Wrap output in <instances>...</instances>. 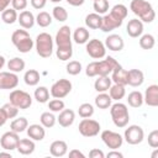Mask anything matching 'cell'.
Returning a JSON list of instances; mask_svg holds the SVG:
<instances>
[{"mask_svg": "<svg viewBox=\"0 0 158 158\" xmlns=\"http://www.w3.org/2000/svg\"><path fill=\"white\" fill-rule=\"evenodd\" d=\"M105 47L112 52H120L123 49V46H125V42H123V38L120 36V35H116V33H112V35H109L106 38H105Z\"/></svg>", "mask_w": 158, "mask_h": 158, "instance_id": "16", "label": "cell"}, {"mask_svg": "<svg viewBox=\"0 0 158 158\" xmlns=\"http://www.w3.org/2000/svg\"><path fill=\"white\" fill-rule=\"evenodd\" d=\"M85 44H86L85 46V51L91 58L101 59V58H104L106 56V47H105L104 42H101L100 40L93 38V40H89Z\"/></svg>", "mask_w": 158, "mask_h": 158, "instance_id": "9", "label": "cell"}, {"mask_svg": "<svg viewBox=\"0 0 158 158\" xmlns=\"http://www.w3.org/2000/svg\"><path fill=\"white\" fill-rule=\"evenodd\" d=\"M19 85V77L12 72H0V89L10 90Z\"/></svg>", "mask_w": 158, "mask_h": 158, "instance_id": "14", "label": "cell"}, {"mask_svg": "<svg viewBox=\"0 0 158 158\" xmlns=\"http://www.w3.org/2000/svg\"><path fill=\"white\" fill-rule=\"evenodd\" d=\"M74 120H75V112L73 110H70V109H63L59 112L58 117H57V121H58V123L62 127H69V126H72L73 122H74Z\"/></svg>", "mask_w": 158, "mask_h": 158, "instance_id": "22", "label": "cell"}, {"mask_svg": "<svg viewBox=\"0 0 158 158\" xmlns=\"http://www.w3.org/2000/svg\"><path fill=\"white\" fill-rule=\"evenodd\" d=\"M64 101L60 99H53L51 101H48V109L52 112H60L64 109Z\"/></svg>", "mask_w": 158, "mask_h": 158, "instance_id": "46", "label": "cell"}, {"mask_svg": "<svg viewBox=\"0 0 158 158\" xmlns=\"http://www.w3.org/2000/svg\"><path fill=\"white\" fill-rule=\"evenodd\" d=\"M36 23L40 27H48L52 23V15H49L47 11H41L36 16Z\"/></svg>", "mask_w": 158, "mask_h": 158, "instance_id": "40", "label": "cell"}, {"mask_svg": "<svg viewBox=\"0 0 158 158\" xmlns=\"http://www.w3.org/2000/svg\"><path fill=\"white\" fill-rule=\"evenodd\" d=\"M117 65L118 62L114 57L107 56L105 59L98 60V75H109Z\"/></svg>", "mask_w": 158, "mask_h": 158, "instance_id": "15", "label": "cell"}, {"mask_svg": "<svg viewBox=\"0 0 158 158\" xmlns=\"http://www.w3.org/2000/svg\"><path fill=\"white\" fill-rule=\"evenodd\" d=\"M128 9L123 4H116L111 7L110 12L102 16V23L100 30L104 32H111L120 27L123 20L127 17Z\"/></svg>", "mask_w": 158, "mask_h": 158, "instance_id": "1", "label": "cell"}, {"mask_svg": "<svg viewBox=\"0 0 158 158\" xmlns=\"http://www.w3.org/2000/svg\"><path fill=\"white\" fill-rule=\"evenodd\" d=\"M89 37H90V33L89 31L86 30V27H77L73 32V41L78 44H84L89 41Z\"/></svg>", "mask_w": 158, "mask_h": 158, "instance_id": "27", "label": "cell"}, {"mask_svg": "<svg viewBox=\"0 0 158 158\" xmlns=\"http://www.w3.org/2000/svg\"><path fill=\"white\" fill-rule=\"evenodd\" d=\"M54 42L57 47H73L72 46V31L70 27L67 25H63L59 27V30L56 33Z\"/></svg>", "mask_w": 158, "mask_h": 158, "instance_id": "12", "label": "cell"}, {"mask_svg": "<svg viewBox=\"0 0 158 158\" xmlns=\"http://www.w3.org/2000/svg\"><path fill=\"white\" fill-rule=\"evenodd\" d=\"M109 95L112 100L115 101H120L121 99L125 98L126 95V89H125V85H121V84H111L110 89H109Z\"/></svg>", "mask_w": 158, "mask_h": 158, "instance_id": "29", "label": "cell"}, {"mask_svg": "<svg viewBox=\"0 0 158 158\" xmlns=\"http://www.w3.org/2000/svg\"><path fill=\"white\" fill-rule=\"evenodd\" d=\"M11 4V0H0V12H2Z\"/></svg>", "mask_w": 158, "mask_h": 158, "instance_id": "56", "label": "cell"}, {"mask_svg": "<svg viewBox=\"0 0 158 158\" xmlns=\"http://www.w3.org/2000/svg\"><path fill=\"white\" fill-rule=\"evenodd\" d=\"M111 80L115 84H121V85H127L128 81V70L123 69L120 64L111 72Z\"/></svg>", "mask_w": 158, "mask_h": 158, "instance_id": "20", "label": "cell"}, {"mask_svg": "<svg viewBox=\"0 0 158 158\" xmlns=\"http://www.w3.org/2000/svg\"><path fill=\"white\" fill-rule=\"evenodd\" d=\"M111 101H112V99L110 98L109 94L99 93L96 95V98H95V106L101 109V110H106V109H109L111 106Z\"/></svg>", "mask_w": 158, "mask_h": 158, "instance_id": "31", "label": "cell"}, {"mask_svg": "<svg viewBox=\"0 0 158 158\" xmlns=\"http://www.w3.org/2000/svg\"><path fill=\"white\" fill-rule=\"evenodd\" d=\"M6 121H7V116H6V114L4 112V110L0 109V127L4 126V125L6 123Z\"/></svg>", "mask_w": 158, "mask_h": 158, "instance_id": "54", "label": "cell"}, {"mask_svg": "<svg viewBox=\"0 0 158 158\" xmlns=\"http://www.w3.org/2000/svg\"><path fill=\"white\" fill-rule=\"evenodd\" d=\"M101 23H102V16L96 12L89 14L85 17V26L91 30H100Z\"/></svg>", "mask_w": 158, "mask_h": 158, "instance_id": "28", "label": "cell"}, {"mask_svg": "<svg viewBox=\"0 0 158 158\" xmlns=\"http://www.w3.org/2000/svg\"><path fill=\"white\" fill-rule=\"evenodd\" d=\"M11 5H12V9H15L16 11H23L26 10L28 1L27 0H11Z\"/></svg>", "mask_w": 158, "mask_h": 158, "instance_id": "49", "label": "cell"}, {"mask_svg": "<svg viewBox=\"0 0 158 158\" xmlns=\"http://www.w3.org/2000/svg\"><path fill=\"white\" fill-rule=\"evenodd\" d=\"M56 56L59 60H69L73 56V47H57Z\"/></svg>", "mask_w": 158, "mask_h": 158, "instance_id": "39", "label": "cell"}, {"mask_svg": "<svg viewBox=\"0 0 158 158\" xmlns=\"http://www.w3.org/2000/svg\"><path fill=\"white\" fill-rule=\"evenodd\" d=\"M110 115L112 118V122L116 127L118 128H123L128 125L130 121V114H128V109L127 105L123 102H115L110 106Z\"/></svg>", "mask_w": 158, "mask_h": 158, "instance_id": "4", "label": "cell"}, {"mask_svg": "<svg viewBox=\"0 0 158 158\" xmlns=\"http://www.w3.org/2000/svg\"><path fill=\"white\" fill-rule=\"evenodd\" d=\"M9 99H10V102L14 104L20 110H26L32 105V98L25 90H20V89L12 90L9 95Z\"/></svg>", "mask_w": 158, "mask_h": 158, "instance_id": "6", "label": "cell"}, {"mask_svg": "<svg viewBox=\"0 0 158 158\" xmlns=\"http://www.w3.org/2000/svg\"><path fill=\"white\" fill-rule=\"evenodd\" d=\"M40 79H41L40 73H38L36 69H28V70L25 73V75H23V81H25V84L28 85V86H35V85H37V84L40 83Z\"/></svg>", "mask_w": 158, "mask_h": 158, "instance_id": "33", "label": "cell"}, {"mask_svg": "<svg viewBox=\"0 0 158 158\" xmlns=\"http://www.w3.org/2000/svg\"><path fill=\"white\" fill-rule=\"evenodd\" d=\"M65 1H67L70 6H75V7H77V6H81L85 0H65Z\"/></svg>", "mask_w": 158, "mask_h": 158, "instance_id": "55", "label": "cell"}, {"mask_svg": "<svg viewBox=\"0 0 158 158\" xmlns=\"http://www.w3.org/2000/svg\"><path fill=\"white\" fill-rule=\"evenodd\" d=\"M127 102L131 107L138 109L143 105V94L139 90H133L127 96Z\"/></svg>", "mask_w": 158, "mask_h": 158, "instance_id": "30", "label": "cell"}, {"mask_svg": "<svg viewBox=\"0 0 158 158\" xmlns=\"http://www.w3.org/2000/svg\"><path fill=\"white\" fill-rule=\"evenodd\" d=\"M46 4H47V0H31V5H32V7L36 9V10L43 9V7L46 6Z\"/></svg>", "mask_w": 158, "mask_h": 158, "instance_id": "51", "label": "cell"}, {"mask_svg": "<svg viewBox=\"0 0 158 158\" xmlns=\"http://www.w3.org/2000/svg\"><path fill=\"white\" fill-rule=\"evenodd\" d=\"M51 2H54V4H57V2H60L62 0H49Z\"/></svg>", "mask_w": 158, "mask_h": 158, "instance_id": "60", "label": "cell"}, {"mask_svg": "<svg viewBox=\"0 0 158 158\" xmlns=\"http://www.w3.org/2000/svg\"><path fill=\"white\" fill-rule=\"evenodd\" d=\"M109 7H110L109 0H98V1H94V10L99 15L106 14L107 10H109Z\"/></svg>", "mask_w": 158, "mask_h": 158, "instance_id": "44", "label": "cell"}, {"mask_svg": "<svg viewBox=\"0 0 158 158\" xmlns=\"http://www.w3.org/2000/svg\"><path fill=\"white\" fill-rule=\"evenodd\" d=\"M93 1H98V0H93Z\"/></svg>", "mask_w": 158, "mask_h": 158, "instance_id": "61", "label": "cell"}, {"mask_svg": "<svg viewBox=\"0 0 158 158\" xmlns=\"http://www.w3.org/2000/svg\"><path fill=\"white\" fill-rule=\"evenodd\" d=\"M72 81L68 79H59L57 81H54L51 86L49 94L54 98V99H63L65 98L70 91H72Z\"/></svg>", "mask_w": 158, "mask_h": 158, "instance_id": "8", "label": "cell"}, {"mask_svg": "<svg viewBox=\"0 0 158 158\" xmlns=\"http://www.w3.org/2000/svg\"><path fill=\"white\" fill-rule=\"evenodd\" d=\"M17 22L20 23V26L25 30H30L33 27V25L36 23V17L33 16V14L28 10H23L20 12V15L17 16Z\"/></svg>", "mask_w": 158, "mask_h": 158, "instance_id": "19", "label": "cell"}, {"mask_svg": "<svg viewBox=\"0 0 158 158\" xmlns=\"http://www.w3.org/2000/svg\"><path fill=\"white\" fill-rule=\"evenodd\" d=\"M40 121H41V125H42L44 128H51V127H53V126L56 125L57 117L53 115L52 111H51V112H49V111H46V112H43V114L41 115Z\"/></svg>", "mask_w": 158, "mask_h": 158, "instance_id": "36", "label": "cell"}, {"mask_svg": "<svg viewBox=\"0 0 158 158\" xmlns=\"http://www.w3.org/2000/svg\"><path fill=\"white\" fill-rule=\"evenodd\" d=\"M78 114L81 118H88V117H91L94 115V106L89 102H84L79 106L78 109Z\"/></svg>", "mask_w": 158, "mask_h": 158, "instance_id": "42", "label": "cell"}, {"mask_svg": "<svg viewBox=\"0 0 158 158\" xmlns=\"http://www.w3.org/2000/svg\"><path fill=\"white\" fill-rule=\"evenodd\" d=\"M27 126H28V121H27L26 117H17L10 123V130L14 131V132L21 133V132L26 131Z\"/></svg>", "mask_w": 158, "mask_h": 158, "instance_id": "34", "label": "cell"}, {"mask_svg": "<svg viewBox=\"0 0 158 158\" xmlns=\"http://www.w3.org/2000/svg\"><path fill=\"white\" fill-rule=\"evenodd\" d=\"M106 157L107 158H112V157H116V158H122L123 157V154L121 153V152H118L117 149H111L107 154H106Z\"/></svg>", "mask_w": 158, "mask_h": 158, "instance_id": "53", "label": "cell"}, {"mask_svg": "<svg viewBox=\"0 0 158 158\" xmlns=\"http://www.w3.org/2000/svg\"><path fill=\"white\" fill-rule=\"evenodd\" d=\"M130 9L142 22L151 23L156 19L154 9L147 0H132L130 4Z\"/></svg>", "mask_w": 158, "mask_h": 158, "instance_id": "2", "label": "cell"}, {"mask_svg": "<svg viewBox=\"0 0 158 158\" xmlns=\"http://www.w3.org/2000/svg\"><path fill=\"white\" fill-rule=\"evenodd\" d=\"M144 81V74L139 69H130L128 70V81L127 85H131L133 88L141 86Z\"/></svg>", "mask_w": 158, "mask_h": 158, "instance_id": "25", "label": "cell"}, {"mask_svg": "<svg viewBox=\"0 0 158 158\" xmlns=\"http://www.w3.org/2000/svg\"><path fill=\"white\" fill-rule=\"evenodd\" d=\"M1 157H7V158H11L12 156H11V153H10V151L9 152H0V158Z\"/></svg>", "mask_w": 158, "mask_h": 158, "instance_id": "57", "label": "cell"}, {"mask_svg": "<svg viewBox=\"0 0 158 158\" xmlns=\"http://www.w3.org/2000/svg\"><path fill=\"white\" fill-rule=\"evenodd\" d=\"M35 148H36V144H35V141L31 139V138H22L17 143V152L20 154H23V156H28V154H32L35 152Z\"/></svg>", "mask_w": 158, "mask_h": 158, "instance_id": "23", "label": "cell"}, {"mask_svg": "<svg viewBox=\"0 0 158 158\" xmlns=\"http://www.w3.org/2000/svg\"><path fill=\"white\" fill-rule=\"evenodd\" d=\"M156 44V38L151 33H144L139 36V47L142 49H152Z\"/></svg>", "mask_w": 158, "mask_h": 158, "instance_id": "35", "label": "cell"}, {"mask_svg": "<svg viewBox=\"0 0 158 158\" xmlns=\"http://www.w3.org/2000/svg\"><path fill=\"white\" fill-rule=\"evenodd\" d=\"M79 133L84 137H95L99 135L100 130H101V126L100 123L96 121V120H93L90 117L88 118H83L80 122H79Z\"/></svg>", "mask_w": 158, "mask_h": 158, "instance_id": "7", "label": "cell"}, {"mask_svg": "<svg viewBox=\"0 0 158 158\" xmlns=\"http://www.w3.org/2000/svg\"><path fill=\"white\" fill-rule=\"evenodd\" d=\"M85 74H86L88 77H90V78L98 77V60L91 62V63H89V64L86 65V68H85Z\"/></svg>", "mask_w": 158, "mask_h": 158, "instance_id": "47", "label": "cell"}, {"mask_svg": "<svg viewBox=\"0 0 158 158\" xmlns=\"http://www.w3.org/2000/svg\"><path fill=\"white\" fill-rule=\"evenodd\" d=\"M1 109H2L4 112L6 114L7 118H14V117H16L17 114H19V107H16V106H15L14 104H11V102H6L5 105H2Z\"/></svg>", "mask_w": 158, "mask_h": 158, "instance_id": "45", "label": "cell"}, {"mask_svg": "<svg viewBox=\"0 0 158 158\" xmlns=\"http://www.w3.org/2000/svg\"><path fill=\"white\" fill-rule=\"evenodd\" d=\"M25 65H26L25 60L22 58H20V57H14V58H11L7 62V69L10 72H12V73H20V72H22L25 69Z\"/></svg>", "mask_w": 158, "mask_h": 158, "instance_id": "32", "label": "cell"}, {"mask_svg": "<svg viewBox=\"0 0 158 158\" xmlns=\"http://www.w3.org/2000/svg\"><path fill=\"white\" fill-rule=\"evenodd\" d=\"M17 11L15 9H5L1 12V20L6 23V25H12L14 22L17 21Z\"/></svg>", "mask_w": 158, "mask_h": 158, "instance_id": "37", "label": "cell"}, {"mask_svg": "<svg viewBox=\"0 0 158 158\" xmlns=\"http://www.w3.org/2000/svg\"><path fill=\"white\" fill-rule=\"evenodd\" d=\"M26 132H27L28 138H31L33 141H42L46 136V130L40 123H33V125L27 126Z\"/></svg>", "mask_w": 158, "mask_h": 158, "instance_id": "21", "label": "cell"}, {"mask_svg": "<svg viewBox=\"0 0 158 158\" xmlns=\"http://www.w3.org/2000/svg\"><path fill=\"white\" fill-rule=\"evenodd\" d=\"M144 138V131L141 126L138 125H131L125 130L123 133V139L128 143V144H139Z\"/></svg>", "mask_w": 158, "mask_h": 158, "instance_id": "10", "label": "cell"}, {"mask_svg": "<svg viewBox=\"0 0 158 158\" xmlns=\"http://www.w3.org/2000/svg\"><path fill=\"white\" fill-rule=\"evenodd\" d=\"M143 22L139 19H132L126 25V32L130 37L137 38L143 33Z\"/></svg>", "mask_w": 158, "mask_h": 158, "instance_id": "18", "label": "cell"}, {"mask_svg": "<svg viewBox=\"0 0 158 158\" xmlns=\"http://www.w3.org/2000/svg\"><path fill=\"white\" fill-rule=\"evenodd\" d=\"M69 157L70 158H85V154L83 153V152H80L79 149H72L70 152H69Z\"/></svg>", "mask_w": 158, "mask_h": 158, "instance_id": "52", "label": "cell"}, {"mask_svg": "<svg viewBox=\"0 0 158 158\" xmlns=\"http://www.w3.org/2000/svg\"><path fill=\"white\" fill-rule=\"evenodd\" d=\"M157 154H158V151H157V148H156V151H154V152H153V154H152V158L157 157Z\"/></svg>", "mask_w": 158, "mask_h": 158, "instance_id": "59", "label": "cell"}, {"mask_svg": "<svg viewBox=\"0 0 158 158\" xmlns=\"http://www.w3.org/2000/svg\"><path fill=\"white\" fill-rule=\"evenodd\" d=\"M33 96H35L36 101L40 102V104L48 102V100H49V90H48L46 86H38V88L35 90Z\"/></svg>", "mask_w": 158, "mask_h": 158, "instance_id": "38", "label": "cell"}, {"mask_svg": "<svg viewBox=\"0 0 158 158\" xmlns=\"http://www.w3.org/2000/svg\"><path fill=\"white\" fill-rule=\"evenodd\" d=\"M20 141L19 133L14 131H7L0 137V146L5 151H14L17 147V143Z\"/></svg>", "mask_w": 158, "mask_h": 158, "instance_id": "13", "label": "cell"}, {"mask_svg": "<svg viewBox=\"0 0 158 158\" xmlns=\"http://www.w3.org/2000/svg\"><path fill=\"white\" fill-rule=\"evenodd\" d=\"M67 152H68V144L65 143V141L57 139L53 141L49 146V153L53 157H63L67 154Z\"/></svg>", "mask_w": 158, "mask_h": 158, "instance_id": "24", "label": "cell"}, {"mask_svg": "<svg viewBox=\"0 0 158 158\" xmlns=\"http://www.w3.org/2000/svg\"><path fill=\"white\" fill-rule=\"evenodd\" d=\"M143 104H147L148 106H152V107L158 106V85L157 84H152L144 90Z\"/></svg>", "mask_w": 158, "mask_h": 158, "instance_id": "17", "label": "cell"}, {"mask_svg": "<svg viewBox=\"0 0 158 158\" xmlns=\"http://www.w3.org/2000/svg\"><path fill=\"white\" fill-rule=\"evenodd\" d=\"M5 65V57L0 56V69H2V67Z\"/></svg>", "mask_w": 158, "mask_h": 158, "instance_id": "58", "label": "cell"}, {"mask_svg": "<svg viewBox=\"0 0 158 158\" xmlns=\"http://www.w3.org/2000/svg\"><path fill=\"white\" fill-rule=\"evenodd\" d=\"M65 69H67V73L69 75H78V74H80L83 67H81V63L80 62H78V60H70L67 64Z\"/></svg>", "mask_w": 158, "mask_h": 158, "instance_id": "43", "label": "cell"}, {"mask_svg": "<svg viewBox=\"0 0 158 158\" xmlns=\"http://www.w3.org/2000/svg\"><path fill=\"white\" fill-rule=\"evenodd\" d=\"M89 157H90V158H104L105 154H104V152H102L101 149H99V148H93V149L89 152Z\"/></svg>", "mask_w": 158, "mask_h": 158, "instance_id": "50", "label": "cell"}, {"mask_svg": "<svg viewBox=\"0 0 158 158\" xmlns=\"http://www.w3.org/2000/svg\"><path fill=\"white\" fill-rule=\"evenodd\" d=\"M53 44L54 41L52 36L47 32H41L37 35L36 41H35V47L36 52L40 57L42 58H49L53 53Z\"/></svg>", "mask_w": 158, "mask_h": 158, "instance_id": "5", "label": "cell"}, {"mask_svg": "<svg viewBox=\"0 0 158 158\" xmlns=\"http://www.w3.org/2000/svg\"><path fill=\"white\" fill-rule=\"evenodd\" d=\"M111 78L109 75H98V79L94 83V89L98 93H106L111 86Z\"/></svg>", "mask_w": 158, "mask_h": 158, "instance_id": "26", "label": "cell"}, {"mask_svg": "<svg viewBox=\"0 0 158 158\" xmlns=\"http://www.w3.org/2000/svg\"><path fill=\"white\" fill-rule=\"evenodd\" d=\"M52 17L58 22H64L68 19V11L63 6H54L52 10Z\"/></svg>", "mask_w": 158, "mask_h": 158, "instance_id": "41", "label": "cell"}, {"mask_svg": "<svg viewBox=\"0 0 158 158\" xmlns=\"http://www.w3.org/2000/svg\"><path fill=\"white\" fill-rule=\"evenodd\" d=\"M11 42L20 53H28L35 46L33 40L25 28L14 31L11 35Z\"/></svg>", "mask_w": 158, "mask_h": 158, "instance_id": "3", "label": "cell"}, {"mask_svg": "<svg viewBox=\"0 0 158 158\" xmlns=\"http://www.w3.org/2000/svg\"><path fill=\"white\" fill-rule=\"evenodd\" d=\"M148 144L152 148H158V130H153L152 132H149L148 135Z\"/></svg>", "mask_w": 158, "mask_h": 158, "instance_id": "48", "label": "cell"}, {"mask_svg": "<svg viewBox=\"0 0 158 158\" xmlns=\"http://www.w3.org/2000/svg\"><path fill=\"white\" fill-rule=\"evenodd\" d=\"M101 141L105 143V146L110 149H118L123 143V137L115 131L111 130H104L101 132Z\"/></svg>", "mask_w": 158, "mask_h": 158, "instance_id": "11", "label": "cell"}]
</instances>
